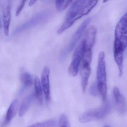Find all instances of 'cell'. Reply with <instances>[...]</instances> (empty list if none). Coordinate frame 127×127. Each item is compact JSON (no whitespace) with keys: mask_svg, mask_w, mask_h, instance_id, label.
<instances>
[{"mask_svg":"<svg viewBox=\"0 0 127 127\" xmlns=\"http://www.w3.org/2000/svg\"><path fill=\"white\" fill-rule=\"evenodd\" d=\"M115 36L114 57L121 77L123 74L124 52L127 47V12L116 25Z\"/></svg>","mask_w":127,"mask_h":127,"instance_id":"1","label":"cell"},{"mask_svg":"<svg viewBox=\"0 0 127 127\" xmlns=\"http://www.w3.org/2000/svg\"><path fill=\"white\" fill-rule=\"evenodd\" d=\"M97 0L75 1L66 13L65 20L57 31L61 34L83 16L87 15L97 3Z\"/></svg>","mask_w":127,"mask_h":127,"instance_id":"2","label":"cell"},{"mask_svg":"<svg viewBox=\"0 0 127 127\" xmlns=\"http://www.w3.org/2000/svg\"><path fill=\"white\" fill-rule=\"evenodd\" d=\"M97 84L99 93L102 99L105 101L107 93V74L106 72L105 54L101 51L98 55V62L97 69Z\"/></svg>","mask_w":127,"mask_h":127,"instance_id":"3","label":"cell"},{"mask_svg":"<svg viewBox=\"0 0 127 127\" xmlns=\"http://www.w3.org/2000/svg\"><path fill=\"white\" fill-rule=\"evenodd\" d=\"M111 106L109 103L100 108L89 110L81 114L78 120L81 123H86L100 120L106 117L110 112Z\"/></svg>","mask_w":127,"mask_h":127,"instance_id":"4","label":"cell"},{"mask_svg":"<svg viewBox=\"0 0 127 127\" xmlns=\"http://www.w3.org/2000/svg\"><path fill=\"white\" fill-rule=\"evenodd\" d=\"M90 21H91V18H88L84 20L83 23L81 24L80 26L79 27L75 33L73 35L69 44L64 49V50L60 54L59 58L60 61H63L65 59L68 54L71 52L74 47L75 46V44H77V42L81 37L83 32L86 28L88 26Z\"/></svg>","mask_w":127,"mask_h":127,"instance_id":"5","label":"cell"},{"mask_svg":"<svg viewBox=\"0 0 127 127\" xmlns=\"http://www.w3.org/2000/svg\"><path fill=\"white\" fill-rule=\"evenodd\" d=\"M50 15V13L49 11L46 10L39 13L33 18L15 29L12 33V36H14L24 31L36 26L37 25L47 19Z\"/></svg>","mask_w":127,"mask_h":127,"instance_id":"6","label":"cell"},{"mask_svg":"<svg viewBox=\"0 0 127 127\" xmlns=\"http://www.w3.org/2000/svg\"><path fill=\"white\" fill-rule=\"evenodd\" d=\"M83 53L84 46L82 41L74 51L72 61L68 69V73L71 77H75L77 75L78 67L81 63Z\"/></svg>","mask_w":127,"mask_h":127,"instance_id":"7","label":"cell"},{"mask_svg":"<svg viewBox=\"0 0 127 127\" xmlns=\"http://www.w3.org/2000/svg\"><path fill=\"white\" fill-rule=\"evenodd\" d=\"M1 7L3 11L4 31L5 36H7L9 35L11 19L10 1H1Z\"/></svg>","mask_w":127,"mask_h":127,"instance_id":"8","label":"cell"},{"mask_svg":"<svg viewBox=\"0 0 127 127\" xmlns=\"http://www.w3.org/2000/svg\"><path fill=\"white\" fill-rule=\"evenodd\" d=\"M96 29L91 26L86 31L82 40L84 46V51H92L93 45L95 42Z\"/></svg>","mask_w":127,"mask_h":127,"instance_id":"9","label":"cell"},{"mask_svg":"<svg viewBox=\"0 0 127 127\" xmlns=\"http://www.w3.org/2000/svg\"><path fill=\"white\" fill-rule=\"evenodd\" d=\"M50 74V68L48 66H45L42 74L41 84L47 102H49L51 99L50 86L49 79Z\"/></svg>","mask_w":127,"mask_h":127,"instance_id":"10","label":"cell"},{"mask_svg":"<svg viewBox=\"0 0 127 127\" xmlns=\"http://www.w3.org/2000/svg\"><path fill=\"white\" fill-rule=\"evenodd\" d=\"M113 95L118 111L121 114L124 113L127 110V101L116 86L113 88Z\"/></svg>","mask_w":127,"mask_h":127,"instance_id":"11","label":"cell"},{"mask_svg":"<svg viewBox=\"0 0 127 127\" xmlns=\"http://www.w3.org/2000/svg\"><path fill=\"white\" fill-rule=\"evenodd\" d=\"M90 63L81 62L80 67V74L81 78V86L83 92L86 91L88 80L91 74Z\"/></svg>","mask_w":127,"mask_h":127,"instance_id":"12","label":"cell"},{"mask_svg":"<svg viewBox=\"0 0 127 127\" xmlns=\"http://www.w3.org/2000/svg\"><path fill=\"white\" fill-rule=\"evenodd\" d=\"M19 102L17 99L14 100L8 108L6 117L2 126H5L8 125L15 117L18 109Z\"/></svg>","mask_w":127,"mask_h":127,"instance_id":"13","label":"cell"},{"mask_svg":"<svg viewBox=\"0 0 127 127\" xmlns=\"http://www.w3.org/2000/svg\"><path fill=\"white\" fill-rule=\"evenodd\" d=\"M35 97V93H32L28 95L24 99L19 109V115L20 117H22L27 112Z\"/></svg>","mask_w":127,"mask_h":127,"instance_id":"14","label":"cell"},{"mask_svg":"<svg viewBox=\"0 0 127 127\" xmlns=\"http://www.w3.org/2000/svg\"><path fill=\"white\" fill-rule=\"evenodd\" d=\"M20 79L23 85L21 92H22L27 88L31 86L33 84L32 77L28 72H23L20 75Z\"/></svg>","mask_w":127,"mask_h":127,"instance_id":"15","label":"cell"},{"mask_svg":"<svg viewBox=\"0 0 127 127\" xmlns=\"http://www.w3.org/2000/svg\"><path fill=\"white\" fill-rule=\"evenodd\" d=\"M35 95L37 98L39 102L42 104L43 101V89L39 79L38 77H36L34 79Z\"/></svg>","mask_w":127,"mask_h":127,"instance_id":"16","label":"cell"},{"mask_svg":"<svg viewBox=\"0 0 127 127\" xmlns=\"http://www.w3.org/2000/svg\"><path fill=\"white\" fill-rule=\"evenodd\" d=\"M56 122L54 119H50L42 122L33 124L27 127H55Z\"/></svg>","mask_w":127,"mask_h":127,"instance_id":"17","label":"cell"},{"mask_svg":"<svg viewBox=\"0 0 127 127\" xmlns=\"http://www.w3.org/2000/svg\"><path fill=\"white\" fill-rule=\"evenodd\" d=\"M72 0H56V6L57 11L59 12H62L67 8Z\"/></svg>","mask_w":127,"mask_h":127,"instance_id":"18","label":"cell"},{"mask_svg":"<svg viewBox=\"0 0 127 127\" xmlns=\"http://www.w3.org/2000/svg\"><path fill=\"white\" fill-rule=\"evenodd\" d=\"M59 127H71L68 119L65 114H63L60 116Z\"/></svg>","mask_w":127,"mask_h":127,"instance_id":"19","label":"cell"},{"mask_svg":"<svg viewBox=\"0 0 127 127\" xmlns=\"http://www.w3.org/2000/svg\"><path fill=\"white\" fill-rule=\"evenodd\" d=\"M90 94L94 97H96L98 95L99 92L97 83H95L91 85L90 88Z\"/></svg>","mask_w":127,"mask_h":127,"instance_id":"20","label":"cell"},{"mask_svg":"<svg viewBox=\"0 0 127 127\" xmlns=\"http://www.w3.org/2000/svg\"><path fill=\"white\" fill-rule=\"evenodd\" d=\"M26 1H27L26 0H22L21 1V3L19 4L16 10V16H18L20 15V13L24 6Z\"/></svg>","mask_w":127,"mask_h":127,"instance_id":"21","label":"cell"},{"mask_svg":"<svg viewBox=\"0 0 127 127\" xmlns=\"http://www.w3.org/2000/svg\"><path fill=\"white\" fill-rule=\"evenodd\" d=\"M37 1L36 0H31L30 1V2L29 3V6H32L33 4L35 3V2Z\"/></svg>","mask_w":127,"mask_h":127,"instance_id":"22","label":"cell"},{"mask_svg":"<svg viewBox=\"0 0 127 127\" xmlns=\"http://www.w3.org/2000/svg\"><path fill=\"white\" fill-rule=\"evenodd\" d=\"M110 127L109 126H108V125H106V126H104V127Z\"/></svg>","mask_w":127,"mask_h":127,"instance_id":"23","label":"cell"},{"mask_svg":"<svg viewBox=\"0 0 127 127\" xmlns=\"http://www.w3.org/2000/svg\"><path fill=\"white\" fill-rule=\"evenodd\" d=\"M1 27V23L0 20V28Z\"/></svg>","mask_w":127,"mask_h":127,"instance_id":"24","label":"cell"}]
</instances>
